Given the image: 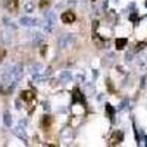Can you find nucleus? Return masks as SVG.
I'll return each mask as SVG.
<instances>
[{
	"mask_svg": "<svg viewBox=\"0 0 147 147\" xmlns=\"http://www.w3.org/2000/svg\"><path fill=\"white\" fill-rule=\"evenodd\" d=\"M21 99L25 103H34L35 102V94L31 90H24V91H21Z\"/></svg>",
	"mask_w": 147,
	"mask_h": 147,
	"instance_id": "f257e3e1",
	"label": "nucleus"
},
{
	"mask_svg": "<svg viewBox=\"0 0 147 147\" xmlns=\"http://www.w3.org/2000/svg\"><path fill=\"white\" fill-rule=\"evenodd\" d=\"M60 19H62L63 24H72V22H75L77 16H75V13H74L72 10H66V12H63V13H62Z\"/></svg>",
	"mask_w": 147,
	"mask_h": 147,
	"instance_id": "f03ea898",
	"label": "nucleus"
},
{
	"mask_svg": "<svg viewBox=\"0 0 147 147\" xmlns=\"http://www.w3.org/2000/svg\"><path fill=\"white\" fill-rule=\"evenodd\" d=\"M3 3L9 12H16L19 7V0H3Z\"/></svg>",
	"mask_w": 147,
	"mask_h": 147,
	"instance_id": "7ed1b4c3",
	"label": "nucleus"
},
{
	"mask_svg": "<svg viewBox=\"0 0 147 147\" xmlns=\"http://www.w3.org/2000/svg\"><path fill=\"white\" fill-rule=\"evenodd\" d=\"M122 140H124V134L122 132H119V131H115L113 134H112V137H110V146H118Z\"/></svg>",
	"mask_w": 147,
	"mask_h": 147,
	"instance_id": "20e7f679",
	"label": "nucleus"
},
{
	"mask_svg": "<svg viewBox=\"0 0 147 147\" xmlns=\"http://www.w3.org/2000/svg\"><path fill=\"white\" fill-rule=\"evenodd\" d=\"M52 122H53V119H52L50 115H44L43 119H41V128L44 131H49V128L52 127Z\"/></svg>",
	"mask_w": 147,
	"mask_h": 147,
	"instance_id": "39448f33",
	"label": "nucleus"
},
{
	"mask_svg": "<svg viewBox=\"0 0 147 147\" xmlns=\"http://www.w3.org/2000/svg\"><path fill=\"white\" fill-rule=\"evenodd\" d=\"M115 44H116V49H118V50H122V49H124V47L128 44V40H127V38H116Z\"/></svg>",
	"mask_w": 147,
	"mask_h": 147,
	"instance_id": "423d86ee",
	"label": "nucleus"
},
{
	"mask_svg": "<svg viewBox=\"0 0 147 147\" xmlns=\"http://www.w3.org/2000/svg\"><path fill=\"white\" fill-rule=\"evenodd\" d=\"M72 93H74V94H72V100H74V102H84V99L81 97V93H80L78 88H74Z\"/></svg>",
	"mask_w": 147,
	"mask_h": 147,
	"instance_id": "0eeeda50",
	"label": "nucleus"
},
{
	"mask_svg": "<svg viewBox=\"0 0 147 147\" xmlns=\"http://www.w3.org/2000/svg\"><path fill=\"white\" fill-rule=\"evenodd\" d=\"M147 46V43L146 41H141V43H138L137 46H136V52H140V50H143V49Z\"/></svg>",
	"mask_w": 147,
	"mask_h": 147,
	"instance_id": "6e6552de",
	"label": "nucleus"
},
{
	"mask_svg": "<svg viewBox=\"0 0 147 147\" xmlns=\"http://www.w3.org/2000/svg\"><path fill=\"white\" fill-rule=\"evenodd\" d=\"M106 112L109 113V116H110V118H112V116H113V113H115V110H113V107L110 106V105H106Z\"/></svg>",
	"mask_w": 147,
	"mask_h": 147,
	"instance_id": "1a4fd4ad",
	"label": "nucleus"
},
{
	"mask_svg": "<svg viewBox=\"0 0 147 147\" xmlns=\"http://www.w3.org/2000/svg\"><path fill=\"white\" fill-rule=\"evenodd\" d=\"M50 5V2H49V0H41L40 2V7H46V6H49Z\"/></svg>",
	"mask_w": 147,
	"mask_h": 147,
	"instance_id": "9d476101",
	"label": "nucleus"
},
{
	"mask_svg": "<svg viewBox=\"0 0 147 147\" xmlns=\"http://www.w3.org/2000/svg\"><path fill=\"white\" fill-rule=\"evenodd\" d=\"M146 6H147V2H146Z\"/></svg>",
	"mask_w": 147,
	"mask_h": 147,
	"instance_id": "9b49d317",
	"label": "nucleus"
},
{
	"mask_svg": "<svg viewBox=\"0 0 147 147\" xmlns=\"http://www.w3.org/2000/svg\"><path fill=\"white\" fill-rule=\"evenodd\" d=\"M93 2H96V0H93Z\"/></svg>",
	"mask_w": 147,
	"mask_h": 147,
	"instance_id": "f8f14e48",
	"label": "nucleus"
}]
</instances>
